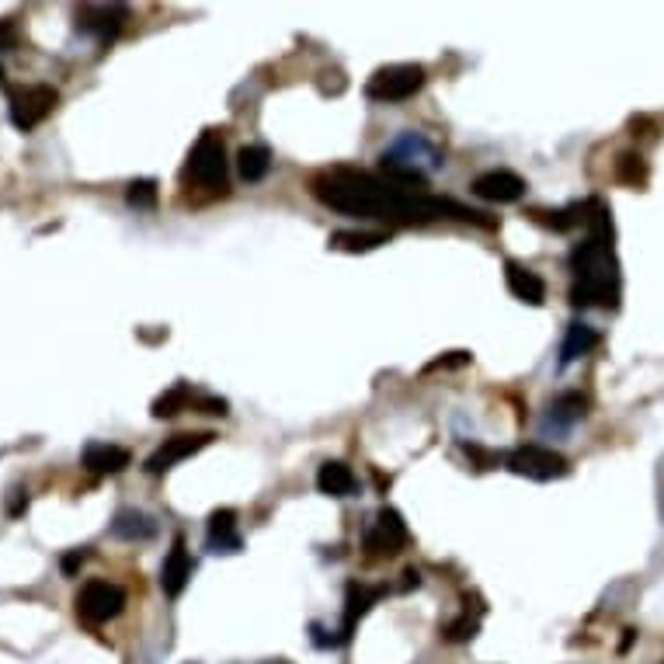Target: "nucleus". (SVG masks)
Returning a JSON list of instances; mask_svg holds the SVG:
<instances>
[{"instance_id":"nucleus-1","label":"nucleus","mask_w":664,"mask_h":664,"mask_svg":"<svg viewBox=\"0 0 664 664\" xmlns=\"http://www.w3.org/2000/svg\"><path fill=\"white\" fill-rule=\"evenodd\" d=\"M310 192L327 209H338L348 216H369V220H386L400 226L432 223L439 216L463 223L494 226V220H484V213L466 209L452 199L428 195L418 178H404V174H369V171H348V167H334L310 181Z\"/></svg>"},{"instance_id":"nucleus-2","label":"nucleus","mask_w":664,"mask_h":664,"mask_svg":"<svg viewBox=\"0 0 664 664\" xmlns=\"http://www.w3.org/2000/svg\"><path fill=\"white\" fill-rule=\"evenodd\" d=\"M574 286L571 303L588 310V306H616L619 303V265L612 254V220L602 206H595L591 216V237L574 247L571 254Z\"/></svg>"},{"instance_id":"nucleus-3","label":"nucleus","mask_w":664,"mask_h":664,"mask_svg":"<svg viewBox=\"0 0 664 664\" xmlns=\"http://www.w3.org/2000/svg\"><path fill=\"white\" fill-rule=\"evenodd\" d=\"M181 178H185V185L195 188H226V147L216 129H206L199 136V143L188 153Z\"/></svg>"},{"instance_id":"nucleus-4","label":"nucleus","mask_w":664,"mask_h":664,"mask_svg":"<svg viewBox=\"0 0 664 664\" xmlns=\"http://www.w3.org/2000/svg\"><path fill=\"white\" fill-rule=\"evenodd\" d=\"M442 164L439 150L421 133H404L390 150H383V171L404 174V178H425V171H435Z\"/></svg>"},{"instance_id":"nucleus-5","label":"nucleus","mask_w":664,"mask_h":664,"mask_svg":"<svg viewBox=\"0 0 664 664\" xmlns=\"http://www.w3.org/2000/svg\"><path fill=\"white\" fill-rule=\"evenodd\" d=\"M60 101V91L49 84H32V87H11L7 91V115H11V126L21 133H32L35 126L49 119V112Z\"/></svg>"},{"instance_id":"nucleus-6","label":"nucleus","mask_w":664,"mask_h":664,"mask_svg":"<svg viewBox=\"0 0 664 664\" xmlns=\"http://www.w3.org/2000/svg\"><path fill=\"white\" fill-rule=\"evenodd\" d=\"M425 87V67L418 63H393V67H383L369 77L366 84V98L383 101V105H397V101H407Z\"/></svg>"},{"instance_id":"nucleus-7","label":"nucleus","mask_w":664,"mask_h":664,"mask_svg":"<svg viewBox=\"0 0 664 664\" xmlns=\"http://www.w3.org/2000/svg\"><path fill=\"white\" fill-rule=\"evenodd\" d=\"M505 463L515 477L539 480V484H546V480H560L571 473V463H567L557 449H550V445H522V449L508 452Z\"/></svg>"},{"instance_id":"nucleus-8","label":"nucleus","mask_w":664,"mask_h":664,"mask_svg":"<svg viewBox=\"0 0 664 664\" xmlns=\"http://www.w3.org/2000/svg\"><path fill=\"white\" fill-rule=\"evenodd\" d=\"M126 609V591L112 581H87L77 595V616L91 626H105Z\"/></svg>"},{"instance_id":"nucleus-9","label":"nucleus","mask_w":664,"mask_h":664,"mask_svg":"<svg viewBox=\"0 0 664 664\" xmlns=\"http://www.w3.org/2000/svg\"><path fill=\"white\" fill-rule=\"evenodd\" d=\"M407 546V525L400 512L393 508H383L376 515V522L366 529V553L369 557H393Z\"/></svg>"},{"instance_id":"nucleus-10","label":"nucleus","mask_w":664,"mask_h":664,"mask_svg":"<svg viewBox=\"0 0 664 664\" xmlns=\"http://www.w3.org/2000/svg\"><path fill=\"white\" fill-rule=\"evenodd\" d=\"M216 435L213 432H188V435H171L164 445H160L157 452L147 459V473L150 477H160V473H167L171 466L185 463L188 456H195V452H202L209 442H213Z\"/></svg>"},{"instance_id":"nucleus-11","label":"nucleus","mask_w":664,"mask_h":664,"mask_svg":"<svg viewBox=\"0 0 664 664\" xmlns=\"http://www.w3.org/2000/svg\"><path fill=\"white\" fill-rule=\"evenodd\" d=\"M129 11L122 4H87L77 11V28L87 35H94L98 42H112L119 35V28L126 25Z\"/></svg>"},{"instance_id":"nucleus-12","label":"nucleus","mask_w":664,"mask_h":664,"mask_svg":"<svg viewBox=\"0 0 664 664\" xmlns=\"http://www.w3.org/2000/svg\"><path fill=\"white\" fill-rule=\"evenodd\" d=\"M192 581V553H188L185 539H174L171 550H167L164 564H160V588H164L167 598H178L181 591Z\"/></svg>"},{"instance_id":"nucleus-13","label":"nucleus","mask_w":664,"mask_h":664,"mask_svg":"<svg viewBox=\"0 0 664 664\" xmlns=\"http://www.w3.org/2000/svg\"><path fill=\"white\" fill-rule=\"evenodd\" d=\"M470 188L477 199L501 202V206H505V202H518L525 195V181L518 178L515 171H487V174H480Z\"/></svg>"},{"instance_id":"nucleus-14","label":"nucleus","mask_w":664,"mask_h":664,"mask_svg":"<svg viewBox=\"0 0 664 664\" xmlns=\"http://www.w3.org/2000/svg\"><path fill=\"white\" fill-rule=\"evenodd\" d=\"M80 466L94 477H115L129 466V452L122 445H108V442H91L84 452H80Z\"/></svg>"},{"instance_id":"nucleus-15","label":"nucleus","mask_w":664,"mask_h":664,"mask_svg":"<svg viewBox=\"0 0 664 664\" xmlns=\"http://www.w3.org/2000/svg\"><path fill=\"white\" fill-rule=\"evenodd\" d=\"M505 282H508V293H512L518 303H529V306H543L546 299V282L539 279L532 268L518 265V261H505Z\"/></svg>"},{"instance_id":"nucleus-16","label":"nucleus","mask_w":664,"mask_h":664,"mask_svg":"<svg viewBox=\"0 0 664 664\" xmlns=\"http://www.w3.org/2000/svg\"><path fill=\"white\" fill-rule=\"evenodd\" d=\"M206 546H209V553H237L240 546H244V543H240L237 512H233V508H220V512L209 515Z\"/></svg>"},{"instance_id":"nucleus-17","label":"nucleus","mask_w":664,"mask_h":664,"mask_svg":"<svg viewBox=\"0 0 664 664\" xmlns=\"http://www.w3.org/2000/svg\"><path fill=\"white\" fill-rule=\"evenodd\" d=\"M108 532L115 539H126V543H147V539L157 536V522L140 508H122V512H115Z\"/></svg>"},{"instance_id":"nucleus-18","label":"nucleus","mask_w":664,"mask_h":664,"mask_svg":"<svg viewBox=\"0 0 664 664\" xmlns=\"http://www.w3.org/2000/svg\"><path fill=\"white\" fill-rule=\"evenodd\" d=\"M598 331L591 324H585V320H574L571 327H567L564 334V345H560V369H567L571 362L585 359V355L591 352V348H598Z\"/></svg>"},{"instance_id":"nucleus-19","label":"nucleus","mask_w":664,"mask_h":664,"mask_svg":"<svg viewBox=\"0 0 664 664\" xmlns=\"http://www.w3.org/2000/svg\"><path fill=\"white\" fill-rule=\"evenodd\" d=\"M585 414H588V400L581 397V393H560V397L550 404L546 428H553V432H571Z\"/></svg>"},{"instance_id":"nucleus-20","label":"nucleus","mask_w":664,"mask_h":664,"mask_svg":"<svg viewBox=\"0 0 664 664\" xmlns=\"http://www.w3.org/2000/svg\"><path fill=\"white\" fill-rule=\"evenodd\" d=\"M355 487H359V480H355L352 466L348 463H324L317 473V491L320 494H331V498H348V494H355Z\"/></svg>"},{"instance_id":"nucleus-21","label":"nucleus","mask_w":664,"mask_h":664,"mask_svg":"<svg viewBox=\"0 0 664 664\" xmlns=\"http://www.w3.org/2000/svg\"><path fill=\"white\" fill-rule=\"evenodd\" d=\"M383 595V588H366V585H348V598H345V626H341V640L352 637L355 623L369 612V605Z\"/></svg>"},{"instance_id":"nucleus-22","label":"nucleus","mask_w":664,"mask_h":664,"mask_svg":"<svg viewBox=\"0 0 664 664\" xmlns=\"http://www.w3.org/2000/svg\"><path fill=\"white\" fill-rule=\"evenodd\" d=\"M237 171L247 185H258V181H265L268 171H272V153H268V147H261V143H254V147H240Z\"/></svg>"},{"instance_id":"nucleus-23","label":"nucleus","mask_w":664,"mask_h":664,"mask_svg":"<svg viewBox=\"0 0 664 664\" xmlns=\"http://www.w3.org/2000/svg\"><path fill=\"white\" fill-rule=\"evenodd\" d=\"M331 251H345V254H366V251H376L379 244H386V233H334L331 240Z\"/></svg>"},{"instance_id":"nucleus-24","label":"nucleus","mask_w":664,"mask_h":664,"mask_svg":"<svg viewBox=\"0 0 664 664\" xmlns=\"http://www.w3.org/2000/svg\"><path fill=\"white\" fill-rule=\"evenodd\" d=\"M188 400H192V386H188V383L171 386V390L160 393V397L153 400V418H174V414L185 411Z\"/></svg>"},{"instance_id":"nucleus-25","label":"nucleus","mask_w":664,"mask_h":664,"mask_svg":"<svg viewBox=\"0 0 664 664\" xmlns=\"http://www.w3.org/2000/svg\"><path fill=\"white\" fill-rule=\"evenodd\" d=\"M157 199H160V188L153 178H140L133 181V185L126 188V202L133 209H143V213H150V209H157Z\"/></svg>"},{"instance_id":"nucleus-26","label":"nucleus","mask_w":664,"mask_h":664,"mask_svg":"<svg viewBox=\"0 0 664 664\" xmlns=\"http://www.w3.org/2000/svg\"><path fill=\"white\" fill-rule=\"evenodd\" d=\"M616 178L619 181H626V185H644L647 181V167H644V160L637 157V153H623L619 157V164H616Z\"/></svg>"},{"instance_id":"nucleus-27","label":"nucleus","mask_w":664,"mask_h":664,"mask_svg":"<svg viewBox=\"0 0 664 664\" xmlns=\"http://www.w3.org/2000/svg\"><path fill=\"white\" fill-rule=\"evenodd\" d=\"M477 619H470V616H463V619H456V623H449L445 626V633L442 637L449 640V644H466V640H473L477 637Z\"/></svg>"},{"instance_id":"nucleus-28","label":"nucleus","mask_w":664,"mask_h":664,"mask_svg":"<svg viewBox=\"0 0 664 664\" xmlns=\"http://www.w3.org/2000/svg\"><path fill=\"white\" fill-rule=\"evenodd\" d=\"M473 362V355L470 352H449L445 359H435L432 366H428L425 372H439V369H463V366H470Z\"/></svg>"},{"instance_id":"nucleus-29","label":"nucleus","mask_w":664,"mask_h":664,"mask_svg":"<svg viewBox=\"0 0 664 664\" xmlns=\"http://www.w3.org/2000/svg\"><path fill=\"white\" fill-rule=\"evenodd\" d=\"M463 449H466V456H470L473 463H477V470H491V466L498 463V456H494V452H484L480 445H473V442L463 445Z\"/></svg>"},{"instance_id":"nucleus-30","label":"nucleus","mask_w":664,"mask_h":664,"mask_svg":"<svg viewBox=\"0 0 664 664\" xmlns=\"http://www.w3.org/2000/svg\"><path fill=\"white\" fill-rule=\"evenodd\" d=\"M84 557L87 553L84 550H70L67 557L60 560V567H63V574H67V578H74V574L80 571V564H84Z\"/></svg>"},{"instance_id":"nucleus-31","label":"nucleus","mask_w":664,"mask_h":664,"mask_svg":"<svg viewBox=\"0 0 664 664\" xmlns=\"http://www.w3.org/2000/svg\"><path fill=\"white\" fill-rule=\"evenodd\" d=\"M202 407H206V414H220V418H223V414H230V411H226V400H216V397L202 400Z\"/></svg>"},{"instance_id":"nucleus-32","label":"nucleus","mask_w":664,"mask_h":664,"mask_svg":"<svg viewBox=\"0 0 664 664\" xmlns=\"http://www.w3.org/2000/svg\"><path fill=\"white\" fill-rule=\"evenodd\" d=\"M0 46H14V21H0Z\"/></svg>"},{"instance_id":"nucleus-33","label":"nucleus","mask_w":664,"mask_h":664,"mask_svg":"<svg viewBox=\"0 0 664 664\" xmlns=\"http://www.w3.org/2000/svg\"><path fill=\"white\" fill-rule=\"evenodd\" d=\"M265 664H289V661H282V658H279V661H265Z\"/></svg>"},{"instance_id":"nucleus-34","label":"nucleus","mask_w":664,"mask_h":664,"mask_svg":"<svg viewBox=\"0 0 664 664\" xmlns=\"http://www.w3.org/2000/svg\"><path fill=\"white\" fill-rule=\"evenodd\" d=\"M0 80H4V67H0Z\"/></svg>"}]
</instances>
